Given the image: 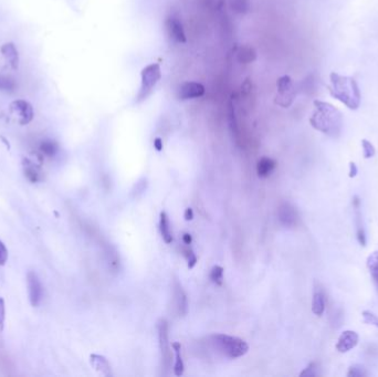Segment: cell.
Segmentation results:
<instances>
[{
	"mask_svg": "<svg viewBox=\"0 0 378 377\" xmlns=\"http://www.w3.org/2000/svg\"><path fill=\"white\" fill-rule=\"evenodd\" d=\"M314 113L310 118L311 125L332 138L340 137L344 125L340 111L331 103L319 100L314 101Z\"/></svg>",
	"mask_w": 378,
	"mask_h": 377,
	"instance_id": "6da1fadb",
	"label": "cell"
},
{
	"mask_svg": "<svg viewBox=\"0 0 378 377\" xmlns=\"http://www.w3.org/2000/svg\"><path fill=\"white\" fill-rule=\"evenodd\" d=\"M328 91L331 95L346 105L350 110H357L360 105V90L355 79L332 72L330 75Z\"/></svg>",
	"mask_w": 378,
	"mask_h": 377,
	"instance_id": "7a4b0ae2",
	"label": "cell"
},
{
	"mask_svg": "<svg viewBox=\"0 0 378 377\" xmlns=\"http://www.w3.org/2000/svg\"><path fill=\"white\" fill-rule=\"evenodd\" d=\"M208 345L216 354L230 359L239 358L249 351V345L239 338L227 334H213L208 338Z\"/></svg>",
	"mask_w": 378,
	"mask_h": 377,
	"instance_id": "3957f363",
	"label": "cell"
},
{
	"mask_svg": "<svg viewBox=\"0 0 378 377\" xmlns=\"http://www.w3.org/2000/svg\"><path fill=\"white\" fill-rule=\"evenodd\" d=\"M161 79V68L158 64H150L142 71V87L138 93V99L144 100L153 91L156 83Z\"/></svg>",
	"mask_w": 378,
	"mask_h": 377,
	"instance_id": "277c9868",
	"label": "cell"
},
{
	"mask_svg": "<svg viewBox=\"0 0 378 377\" xmlns=\"http://www.w3.org/2000/svg\"><path fill=\"white\" fill-rule=\"evenodd\" d=\"M158 330V339H159V348H161L162 355V365L164 370H168L170 365L171 353H170V344L168 342V324L165 320H159L157 324Z\"/></svg>",
	"mask_w": 378,
	"mask_h": 377,
	"instance_id": "5b68a950",
	"label": "cell"
},
{
	"mask_svg": "<svg viewBox=\"0 0 378 377\" xmlns=\"http://www.w3.org/2000/svg\"><path fill=\"white\" fill-rule=\"evenodd\" d=\"M278 90H279V96H278V104H280L284 108L290 106L292 103L295 96L294 88L292 80L290 76L284 75L281 76L278 80Z\"/></svg>",
	"mask_w": 378,
	"mask_h": 377,
	"instance_id": "8992f818",
	"label": "cell"
},
{
	"mask_svg": "<svg viewBox=\"0 0 378 377\" xmlns=\"http://www.w3.org/2000/svg\"><path fill=\"white\" fill-rule=\"evenodd\" d=\"M278 217L279 221L283 227L285 228H293L298 224V212L292 205L287 202L282 203L278 209Z\"/></svg>",
	"mask_w": 378,
	"mask_h": 377,
	"instance_id": "52a82bcc",
	"label": "cell"
},
{
	"mask_svg": "<svg viewBox=\"0 0 378 377\" xmlns=\"http://www.w3.org/2000/svg\"><path fill=\"white\" fill-rule=\"evenodd\" d=\"M10 108L12 113H14L15 115H17L18 121L21 125L28 124V123H30L32 118H34V109H32V106L29 104L27 101L17 100L12 102Z\"/></svg>",
	"mask_w": 378,
	"mask_h": 377,
	"instance_id": "ba28073f",
	"label": "cell"
},
{
	"mask_svg": "<svg viewBox=\"0 0 378 377\" xmlns=\"http://www.w3.org/2000/svg\"><path fill=\"white\" fill-rule=\"evenodd\" d=\"M28 281V291H29V299H30L31 304L34 306H38L42 300V285L39 278L37 277L35 272H29L27 277Z\"/></svg>",
	"mask_w": 378,
	"mask_h": 377,
	"instance_id": "9c48e42d",
	"label": "cell"
},
{
	"mask_svg": "<svg viewBox=\"0 0 378 377\" xmlns=\"http://www.w3.org/2000/svg\"><path fill=\"white\" fill-rule=\"evenodd\" d=\"M359 334H357L355 331H344L343 333L340 335L338 343H336V350H338L340 353H347V352L353 350V348L359 344Z\"/></svg>",
	"mask_w": 378,
	"mask_h": 377,
	"instance_id": "30bf717a",
	"label": "cell"
},
{
	"mask_svg": "<svg viewBox=\"0 0 378 377\" xmlns=\"http://www.w3.org/2000/svg\"><path fill=\"white\" fill-rule=\"evenodd\" d=\"M205 94V87L197 82H187L180 85L178 90V96L182 100L197 99Z\"/></svg>",
	"mask_w": 378,
	"mask_h": 377,
	"instance_id": "8fae6325",
	"label": "cell"
},
{
	"mask_svg": "<svg viewBox=\"0 0 378 377\" xmlns=\"http://www.w3.org/2000/svg\"><path fill=\"white\" fill-rule=\"evenodd\" d=\"M174 297H175V304H176V310H177V313L183 317V315L187 313L188 302H187L186 293H185L182 284H180L178 281H175Z\"/></svg>",
	"mask_w": 378,
	"mask_h": 377,
	"instance_id": "7c38bea8",
	"label": "cell"
},
{
	"mask_svg": "<svg viewBox=\"0 0 378 377\" xmlns=\"http://www.w3.org/2000/svg\"><path fill=\"white\" fill-rule=\"evenodd\" d=\"M1 53L10 67L14 70H17L19 67V55L15 44L11 42L3 44L1 47Z\"/></svg>",
	"mask_w": 378,
	"mask_h": 377,
	"instance_id": "4fadbf2b",
	"label": "cell"
},
{
	"mask_svg": "<svg viewBox=\"0 0 378 377\" xmlns=\"http://www.w3.org/2000/svg\"><path fill=\"white\" fill-rule=\"evenodd\" d=\"M167 29L170 31V37L178 42H186V35H185L183 24L178 19L170 18L167 20Z\"/></svg>",
	"mask_w": 378,
	"mask_h": 377,
	"instance_id": "5bb4252c",
	"label": "cell"
},
{
	"mask_svg": "<svg viewBox=\"0 0 378 377\" xmlns=\"http://www.w3.org/2000/svg\"><path fill=\"white\" fill-rule=\"evenodd\" d=\"M325 311V294L321 289L316 288L312 299V312L318 317H321Z\"/></svg>",
	"mask_w": 378,
	"mask_h": 377,
	"instance_id": "9a60e30c",
	"label": "cell"
},
{
	"mask_svg": "<svg viewBox=\"0 0 378 377\" xmlns=\"http://www.w3.org/2000/svg\"><path fill=\"white\" fill-rule=\"evenodd\" d=\"M277 162L270 157H262L257 164V174L259 177L265 178L274 170Z\"/></svg>",
	"mask_w": 378,
	"mask_h": 377,
	"instance_id": "2e32d148",
	"label": "cell"
},
{
	"mask_svg": "<svg viewBox=\"0 0 378 377\" xmlns=\"http://www.w3.org/2000/svg\"><path fill=\"white\" fill-rule=\"evenodd\" d=\"M91 364H92V366L95 368L98 373H101L102 375H104L106 377L112 376L110 363L108 362V359H106L104 356L92 354L91 355Z\"/></svg>",
	"mask_w": 378,
	"mask_h": 377,
	"instance_id": "e0dca14e",
	"label": "cell"
},
{
	"mask_svg": "<svg viewBox=\"0 0 378 377\" xmlns=\"http://www.w3.org/2000/svg\"><path fill=\"white\" fill-rule=\"evenodd\" d=\"M359 205L360 202L359 197H354L353 199V206L355 208L356 212V225H357V239H359V244L361 245H366V235H365V230L361 224V214L359 211Z\"/></svg>",
	"mask_w": 378,
	"mask_h": 377,
	"instance_id": "ac0fdd59",
	"label": "cell"
},
{
	"mask_svg": "<svg viewBox=\"0 0 378 377\" xmlns=\"http://www.w3.org/2000/svg\"><path fill=\"white\" fill-rule=\"evenodd\" d=\"M159 230H161L162 238L165 241V244H171L172 235L170 227V219L165 211H162L159 215Z\"/></svg>",
	"mask_w": 378,
	"mask_h": 377,
	"instance_id": "d6986e66",
	"label": "cell"
},
{
	"mask_svg": "<svg viewBox=\"0 0 378 377\" xmlns=\"http://www.w3.org/2000/svg\"><path fill=\"white\" fill-rule=\"evenodd\" d=\"M171 347L174 348L175 354H176V359H175V365H174V374L176 376H182L184 374V362H183V358H182V346H180V343L175 342L171 344Z\"/></svg>",
	"mask_w": 378,
	"mask_h": 377,
	"instance_id": "ffe728a7",
	"label": "cell"
},
{
	"mask_svg": "<svg viewBox=\"0 0 378 377\" xmlns=\"http://www.w3.org/2000/svg\"><path fill=\"white\" fill-rule=\"evenodd\" d=\"M367 268L369 273L372 274L374 280L378 284V250L374 251L371 256L367 258Z\"/></svg>",
	"mask_w": 378,
	"mask_h": 377,
	"instance_id": "44dd1931",
	"label": "cell"
},
{
	"mask_svg": "<svg viewBox=\"0 0 378 377\" xmlns=\"http://www.w3.org/2000/svg\"><path fill=\"white\" fill-rule=\"evenodd\" d=\"M256 59V51L251 47H242L238 52V60L241 63H250Z\"/></svg>",
	"mask_w": 378,
	"mask_h": 377,
	"instance_id": "7402d4cb",
	"label": "cell"
},
{
	"mask_svg": "<svg viewBox=\"0 0 378 377\" xmlns=\"http://www.w3.org/2000/svg\"><path fill=\"white\" fill-rule=\"evenodd\" d=\"M24 174H26L27 178L31 182H37L39 179V171L36 169V166L31 162L26 161L24 162Z\"/></svg>",
	"mask_w": 378,
	"mask_h": 377,
	"instance_id": "603a6c76",
	"label": "cell"
},
{
	"mask_svg": "<svg viewBox=\"0 0 378 377\" xmlns=\"http://www.w3.org/2000/svg\"><path fill=\"white\" fill-rule=\"evenodd\" d=\"M224 268L221 265H215L212 267L211 271H210V280L213 282L215 284L221 285L223 284V280H224Z\"/></svg>",
	"mask_w": 378,
	"mask_h": 377,
	"instance_id": "cb8c5ba5",
	"label": "cell"
},
{
	"mask_svg": "<svg viewBox=\"0 0 378 377\" xmlns=\"http://www.w3.org/2000/svg\"><path fill=\"white\" fill-rule=\"evenodd\" d=\"M16 89V83L11 77L0 75V91L12 92Z\"/></svg>",
	"mask_w": 378,
	"mask_h": 377,
	"instance_id": "d4e9b609",
	"label": "cell"
},
{
	"mask_svg": "<svg viewBox=\"0 0 378 377\" xmlns=\"http://www.w3.org/2000/svg\"><path fill=\"white\" fill-rule=\"evenodd\" d=\"M40 150L44 155H48V156H53V155L57 153V146L55 142L47 141V142L41 143Z\"/></svg>",
	"mask_w": 378,
	"mask_h": 377,
	"instance_id": "484cf974",
	"label": "cell"
},
{
	"mask_svg": "<svg viewBox=\"0 0 378 377\" xmlns=\"http://www.w3.org/2000/svg\"><path fill=\"white\" fill-rule=\"evenodd\" d=\"M367 375L366 368L361 365H353L347 372V377H366Z\"/></svg>",
	"mask_w": 378,
	"mask_h": 377,
	"instance_id": "4316f807",
	"label": "cell"
},
{
	"mask_svg": "<svg viewBox=\"0 0 378 377\" xmlns=\"http://www.w3.org/2000/svg\"><path fill=\"white\" fill-rule=\"evenodd\" d=\"M361 149H363V155L365 158H372L376 153L375 147H374L372 143L367 141V139H363V141H361Z\"/></svg>",
	"mask_w": 378,
	"mask_h": 377,
	"instance_id": "83f0119b",
	"label": "cell"
},
{
	"mask_svg": "<svg viewBox=\"0 0 378 377\" xmlns=\"http://www.w3.org/2000/svg\"><path fill=\"white\" fill-rule=\"evenodd\" d=\"M361 315H363L365 323L378 327V317L376 314H374L373 312H371V311H363Z\"/></svg>",
	"mask_w": 378,
	"mask_h": 377,
	"instance_id": "f1b7e54d",
	"label": "cell"
},
{
	"mask_svg": "<svg viewBox=\"0 0 378 377\" xmlns=\"http://www.w3.org/2000/svg\"><path fill=\"white\" fill-rule=\"evenodd\" d=\"M319 366L316 363H311L305 370H304L300 376H307V377H314L319 375Z\"/></svg>",
	"mask_w": 378,
	"mask_h": 377,
	"instance_id": "f546056e",
	"label": "cell"
},
{
	"mask_svg": "<svg viewBox=\"0 0 378 377\" xmlns=\"http://www.w3.org/2000/svg\"><path fill=\"white\" fill-rule=\"evenodd\" d=\"M184 252H185V257H186L187 262H188V268L192 269L195 267V264H197V258L195 256V253L192 252V250L189 249V248L185 249Z\"/></svg>",
	"mask_w": 378,
	"mask_h": 377,
	"instance_id": "4dcf8cb0",
	"label": "cell"
},
{
	"mask_svg": "<svg viewBox=\"0 0 378 377\" xmlns=\"http://www.w3.org/2000/svg\"><path fill=\"white\" fill-rule=\"evenodd\" d=\"M6 320V306L5 301L2 298H0V331H3V325H5Z\"/></svg>",
	"mask_w": 378,
	"mask_h": 377,
	"instance_id": "1f68e13d",
	"label": "cell"
},
{
	"mask_svg": "<svg viewBox=\"0 0 378 377\" xmlns=\"http://www.w3.org/2000/svg\"><path fill=\"white\" fill-rule=\"evenodd\" d=\"M8 259V250L6 245L2 244V241L0 240V265H3L7 262Z\"/></svg>",
	"mask_w": 378,
	"mask_h": 377,
	"instance_id": "d6a6232c",
	"label": "cell"
},
{
	"mask_svg": "<svg viewBox=\"0 0 378 377\" xmlns=\"http://www.w3.org/2000/svg\"><path fill=\"white\" fill-rule=\"evenodd\" d=\"M184 218L186 221H190V220L194 219V211H192L191 208H187L186 210H185Z\"/></svg>",
	"mask_w": 378,
	"mask_h": 377,
	"instance_id": "836d02e7",
	"label": "cell"
},
{
	"mask_svg": "<svg viewBox=\"0 0 378 377\" xmlns=\"http://www.w3.org/2000/svg\"><path fill=\"white\" fill-rule=\"evenodd\" d=\"M357 171H359V170H357V166L355 165V163L351 162L350 163V177L351 178L355 177V176L357 175Z\"/></svg>",
	"mask_w": 378,
	"mask_h": 377,
	"instance_id": "e575fe53",
	"label": "cell"
},
{
	"mask_svg": "<svg viewBox=\"0 0 378 377\" xmlns=\"http://www.w3.org/2000/svg\"><path fill=\"white\" fill-rule=\"evenodd\" d=\"M154 147L156 149V151H163V141H162V138H159V137L155 138Z\"/></svg>",
	"mask_w": 378,
	"mask_h": 377,
	"instance_id": "d590c367",
	"label": "cell"
},
{
	"mask_svg": "<svg viewBox=\"0 0 378 377\" xmlns=\"http://www.w3.org/2000/svg\"><path fill=\"white\" fill-rule=\"evenodd\" d=\"M191 241H192V238H191L190 233H187V232L184 233V235H183V243L186 245H189L191 244Z\"/></svg>",
	"mask_w": 378,
	"mask_h": 377,
	"instance_id": "8d00e7d4",
	"label": "cell"
}]
</instances>
